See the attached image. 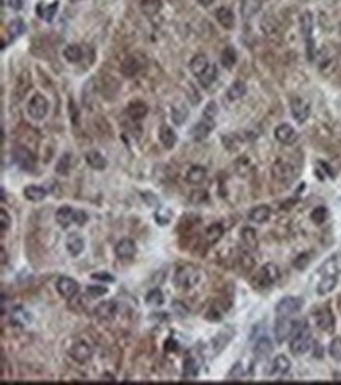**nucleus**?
Instances as JSON below:
<instances>
[{"label":"nucleus","instance_id":"1","mask_svg":"<svg viewBox=\"0 0 341 385\" xmlns=\"http://www.w3.org/2000/svg\"><path fill=\"white\" fill-rule=\"evenodd\" d=\"M312 332L305 321L296 322L294 321V329L289 340V349L294 356H304L308 349L312 348Z\"/></svg>","mask_w":341,"mask_h":385},{"label":"nucleus","instance_id":"2","mask_svg":"<svg viewBox=\"0 0 341 385\" xmlns=\"http://www.w3.org/2000/svg\"><path fill=\"white\" fill-rule=\"evenodd\" d=\"M200 279H201L200 269L192 264H185V266H181L175 272L173 284L180 291H187V289H192L193 286H197L200 283Z\"/></svg>","mask_w":341,"mask_h":385},{"label":"nucleus","instance_id":"3","mask_svg":"<svg viewBox=\"0 0 341 385\" xmlns=\"http://www.w3.org/2000/svg\"><path fill=\"white\" fill-rule=\"evenodd\" d=\"M278 277H280V271H278V267L275 264H272V263H267V264H264L260 269L257 275H255L253 284L257 288L264 289V288L272 286V284L278 280Z\"/></svg>","mask_w":341,"mask_h":385},{"label":"nucleus","instance_id":"4","mask_svg":"<svg viewBox=\"0 0 341 385\" xmlns=\"http://www.w3.org/2000/svg\"><path fill=\"white\" fill-rule=\"evenodd\" d=\"M300 32L305 38V43H307V57L308 60L312 61L315 58V43H313V38H312V33H313V14L310 11H305L302 13L300 16Z\"/></svg>","mask_w":341,"mask_h":385},{"label":"nucleus","instance_id":"5","mask_svg":"<svg viewBox=\"0 0 341 385\" xmlns=\"http://www.w3.org/2000/svg\"><path fill=\"white\" fill-rule=\"evenodd\" d=\"M304 307V300L300 297H283L280 302L275 307V313L278 318H291L292 314H296L300 311V308Z\"/></svg>","mask_w":341,"mask_h":385},{"label":"nucleus","instance_id":"6","mask_svg":"<svg viewBox=\"0 0 341 385\" xmlns=\"http://www.w3.org/2000/svg\"><path fill=\"white\" fill-rule=\"evenodd\" d=\"M27 112L33 120H43L49 113V101L43 95L35 93L27 104Z\"/></svg>","mask_w":341,"mask_h":385},{"label":"nucleus","instance_id":"7","mask_svg":"<svg viewBox=\"0 0 341 385\" xmlns=\"http://www.w3.org/2000/svg\"><path fill=\"white\" fill-rule=\"evenodd\" d=\"M272 175L278 182L285 184V186L291 184L294 181V178H296V172H294V168L291 167L289 162H285V160H277V162L272 165Z\"/></svg>","mask_w":341,"mask_h":385},{"label":"nucleus","instance_id":"8","mask_svg":"<svg viewBox=\"0 0 341 385\" xmlns=\"http://www.w3.org/2000/svg\"><path fill=\"white\" fill-rule=\"evenodd\" d=\"M13 159H14V162L18 164V167L22 168V170H26V172L33 170L35 156H33L32 151H30L28 148H26V146H14Z\"/></svg>","mask_w":341,"mask_h":385},{"label":"nucleus","instance_id":"9","mask_svg":"<svg viewBox=\"0 0 341 385\" xmlns=\"http://www.w3.org/2000/svg\"><path fill=\"white\" fill-rule=\"evenodd\" d=\"M215 126V120L214 118H208V117H203L201 118L197 125H193L192 129H190V137L193 140L197 142H201L205 140V138L212 132V129Z\"/></svg>","mask_w":341,"mask_h":385},{"label":"nucleus","instance_id":"10","mask_svg":"<svg viewBox=\"0 0 341 385\" xmlns=\"http://www.w3.org/2000/svg\"><path fill=\"white\" fill-rule=\"evenodd\" d=\"M93 356V349L88 343L85 341H76L71 348H69V357H71L77 363H87Z\"/></svg>","mask_w":341,"mask_h":385},{"label":"nucleus","instance_id":"11","mask_svg":"<svg viewBox=\"0 0 341 385\" xmlns=\"http://www.w3.org/2000/svg\"><path fill=\"white\" fill-rule=\"evenodd\" d=\"M310 112H312V107L310 104L305 101V99L302 98H294L291 101V113H292V118L296 120L299 125L302 123H305L310 117Z\"/></svg>","mask_w":341,"mask_h":385},{"label":"nucleus","instance_id":"12","mask_svg":"<svg viewBox=\"0 0 341 385\" xmlns=\"http://www.w3.org/2000/svg\"><path fill=\"white\" fill-rule=\"evenodd\" d=\"M274 135L277 138V142H280L282 145H294L297 142V132L291 125L288 123H282L278 125L274 130Z\"/></svg>","mask_w":341,"mask_h":385},{"label":"nucleus","instance_id":"13","mask_svg":"<svg viewBox=\"0 0 341 385\" xmlns=\"http://www.w3.org/2000/svg\"><path fill=\"white\" fill-rule=\"evenodd\" d=\"M57 291L61 297L73 299L77 296V292H79V283L74 279H69V277H60L57 282Z\"/></svg>","mask_w":341,"mask_h":385},{"label":"nucleus","instance_id":"14","mask_svg":"<svg viewBox=\"0 0 341 385\" xmlns=\"http://www.w3.org/2000/svg\"><path fill=\"white\" fill-rule=\"evenodd\" d=\"M315 319H316V326L321 330H324V332L332 334L333 329H335V318H333L329 308H321L319 311H316Z\"/></svg>","mask_w":341,"mask_h":385},{"label":"nucleus","instance_id":"15","mask_svg":"<svg viewBox=\"0 0 341 385\" xmlns=\"http://www.w3.org/2000/svg\"><path fill=\"white\" fill-rule=\"evenodd\" d=\"M292 329H294V321H289V318H278L275 322V329H274L275 340L278 343H283L285 340H288V338H291Z\"/></svg>","mask_w":341,"mask_h":385},{"label":"nucleus","instance_id":"16","mask_svg":"<svg viewBox=\"0 0 341 385\" xmlns=\"http://www.w3.org/2000/svg\"><path fill=\"white\" fill-rule=\"evenodd\" d=\"M118 311V305L115 300H104L95 308V314L103 321H112Z\"/></svg>","mask_w":341,"mask_h":385},{"label":"nucleus","instance_id":"17","mask_svg":"<svg viewBox=\"0 0 341 385\" xmlns=\"http://www.w3.org/2000/svg\"><path fill=\"white\" fill-rule=\"evenodd\" d=\"M137 253V245L132 239H121L115 245V255L120 259H131Z\"/></svg>","mask_w":341,"mask_h":385},{"label":"nucleus","instance_id":"18","mask_svg":"<svg viewBox=\"0 0 341 385\" xmlns=\"http://www.w3.org/2000/svg\"><path fill=\"white\" fill-rule=\"evenodd\" d=\"M142 69V61L138 60L137 55H129L123 60V63L120 66V71L125 77H134L140 73Z\"/></svg>","mask_w":341,"mask_h":385},{"label":"nucleus","instance_id":"19","mask_svg":"<svg viewBox=\"0 0 341 385\" xmlns=\"http://www.w3.org/2000/svg\"><path fill=\"white\" fill-rule=\"evenodd\" d=\"M319 272L322 275H340L341 274V253H335L330 258H327L319 267Z\"/></svg>","mask_w":341,"mask_h":385},{"label":"nucleus","instance_id":"20","mask_svg":"<svg viewBox=\"0 0 341 385\" xmlns=\"http://www.w3.org/2000/svg\"><path fill=\"white\" fill-rule=\"evenodd\" d=\"M55 220L61 228H69L71 223H76V209L71 206H61L55 212Z\"/></svg>","mask_w":341,"mask_h":385},{"label":"nucleus","instance_id":"21","mask_svg":"<svg viewBox=\"0 0 341 385\" xmlns=\"http://www.w3.org/2000/svg\"><path fill=\"white\" fill-rule=\"evenodd\" d=\"M32 319H33L32 314H30V311H27L24 307H16L11 311V316H10L11 324L16 327H27L30 322H32Z\"/></svg>","mask_w":341,"mask_h":385},{"label":"nucleus","instance_id":"22","mask_svg":"<svg viewBox=\"0 0 341 385\" xmlns=\"http://www.w3.org/2000/svg\"><path fill=\"white\" fill-rule=\"evenodd\" d=\"M83 247H85L83 237L79 233H71L66 237V250L71 257H79L83 252Z\"/></svg>","mask_w":341,"mask_h":385},{"label":"nucleus","instance_id":"23","mask_svg":"<svg viewBox=\"0 0 341 385\" xmlns=\"http://www.w3.org/2000/svg\"><path fill=\"white\" fill-rule=\"evenodd\" d=\"M291 369V361L288 357L285 356H277L272 361V366H270V376H285L288 374Z\"/></svg>","mask_w":341,"mask_h":385},{"label":"nucleus","instance_id":"24","mask_svg":"<svg viewBox=\"0 0 341 385\" xmlns=\"http://www.w3.org/2000/svg\"><path fill=\"white\" fill-rule=\"evenodd\" d=\"M272 351H274V344H272V341H270L267 336H261L260 340L257 341V344H255V348H253L255 357L260 359V360L267 359L270 354H272Z\"/></svg>","mask_w":341,"mask_h":385},{"label":"nucleus","instance_id":"25","mask_svg":"<svg viewBox=\"0 0 341 385\" xmlns=\"http://www.w3.org/2000/svg\"><path fill=\"white\" fill-rule=\"evenodd\" d=\"M215 19L227 30H231L235 27V14L230 8H227V6H220V8L215 10Z\"/></svg>","mask_w":341,"mask_h":385},{"label":"nucleus","instance_id":"26","mask_svg":"<svg viewBox=\"0 0 341 385\" xmlns=\"http://www.w3.org/2000/svg\"><path fill=\"white\" fill-rule=\"evenodd\" d=\"M159 140L167 150H172L173 146L176 145V142H178V135L170 126L162 125L160 129H159Z\"/></svg>","mask_w":341,"mask_h":385},{"label":"nucleus","instance_id":"27","mask_svg":"<svg viewBox=\"0 0 341 385\" xmlns=\"http://www.w3.org/2000/svg\"><path fill=\"white\" fill-rule=\"evenodd\" d=\"M337 284H338V275H324L319 280V283H317L316 292L319 296H325L335 289Z\"/></svg>","mask_w":341,"mask_h":385},{"label":"nucleus","instance_id":"28","mask_svg":"<svg viewBox=\"0 0 341 385\" xmlns=\"http://www.w3.org/2000/svg\"><path fill=\"white\" fill-rule=\"evenodd\" d=\"M200 373V363H198V360L195 357H192L189 356L187 359L184 360V363H183V377L184 379H195V377L198 376Z\"/></svg>","mask_w":341,"mask_h":385},{"label":"nucleus","instance_id":"29","mask_svg":"<svg viewBox=\"0 0 341 385\" xmlns=\"http://www.w3.org/2000/svg\"><path fill=\"white\" fill-rule=\"evenodd\" d=\"M206 180V168L201 165H193L189 168V172L185 173V181L192 186H198Z\"/></svg>","mask_w":341,"mask_h":385},{"label":"nucleus","instance_id":"30","mask_svg":"<svg viewBox=\"0 0 341 385\" xmlns=\"http://www.w3.org/2000/svg\"><path fill=\"white\" fill-rule=\"evenodd\" d=\"M270 217V207L266 205L255 206L253 209L249 212V220L253 223H264Z\"/></svg>","mask_w":341,"mask_h":385},{"label":"nucleus","instance_id":"31","mask_svg":"<svg viewBox=\"0 0 341 385\" xmlns=\"http://www.w3.org/2000/svg\"><path fill=\"white\" fill-rule=\"evenodd\" d=\"M85 160H87V164L91 168H95V170H104L107 167V159L99 151H95V150L85 154Z\"/></svg>","mask_w":341,"mask_h":385},{"label":"nucleus","instance_id":"32","mask_svg":"<svg viewBox=\"0 0 341 385\" xmlns=\"http://www.w3.org/2000/svg\"><path fill=\"white\" fill-rule=\"evenodd\" d=\"M128 113H129V117L132 120L140 121V120H143L146 117V115H148V105H146L145 103H142V101H134V103L129 104Z\"/></svg>","mask_w":341,"mask_h":385},{"label":"nucleus","instance_id":"33","mask_svg":"<svg viewBox=\"0 0 341 385\" xmlns=\"http://www.w3.org/2000/svg\"><path fill=\"white\" fill-rule=\"evenodd\" d=\"M48 195V190L41 186H27L24 189V197L28 200V202H33V203H38V202H43Z\"/></svg>","mask_w":341,"mask_h":385},{"label":"nucleus","instance_id":"34","mask_svg":"<svg viewBox=\"0 0 341 385\" xmlns=\"http://www.w3.org/2000/svg\"><path fill=\"white\" fill-rule=\"evenodd\" d=\"M215 79H217V66H215L214 63H209V66L205 69L203 73H201V74L198 76V82H200V85H201V87H205V88L211 87Z\"/></svg>","mask_w":341,"mask_h":385},{"label":"nucleus","instance_id":"35","mask_svg":"<svg viewBox=\"0 0 341 385\" xmlns=\"http://www.w3.org/2000/svg\"><path fill=\"white\" fill-rule=\"evenodd\" d=\"M209 63H211V61L208 60V57L205 55V53H197V55L190 60L189 66H190V71L198 77L209 66Z\"/></svg>","mask_w":341,"mask_h":385},{"label":"nucleus","instance_id":"36","mask_svg":"<svg viewBox=\"0 0 341 385\" xmlns=\"http://www.w3.org/2000/svg\"><path fill=\"white\" fill-rule=\"evenodd\" d=\"M247 93V85L242 80H236L231 83V87L227 91V98L230 101H239L241 98H244V95Z\"/></svg>","mask_w":341,"mask_h":385},{"label":"nucleus","instance_id":"37","mask_svg":"<svg viewBox=\"0 0 341 385\" xmlns=\"http://www.w3.org/2000/svg\"><path fill=\"white\" fill-rule=\"evenodd\" d=\"M241 239H242V242L245 244V247H247V249L255 250V249L258 247V236H257V231H255L253 228H250V227L242 228V231H241Z\"/></svg>","mask_w":341,"mask_h":385},{"label":"nucleus","instance_id":"38","mask_svg":"<svg viewBox=\"0 0 341 385\" xmlns=\"http://www.w3.org/2000/svg\"><path fill=\"white\" fill-rule=\"evenodd\" d=\"M223 233H225V228H223L222 223H212V225L206 230L208 244H211V245L217 244L223 237Z\"/></svg>","mask_w":341,"mask_h":385},{"label":"nucleus","instance_id":"39","mask_svg":"<svg viewBox=\"0 0 341 385\" xmlns=\"http://www.w3.org/2000/svg\"><path fill=\"white\" fill-rule=\"evenodd\" d=\"M220 61H222V65L227 68V69H231V68H235L236 65V61H237V53L235 51V48H231V46H227L222 53H220Z\"/></svg>","mask_w":341,"mask_h":385},{"label":"nucleus","instance_id":"40","mask_svg":"<svg viewBox=\"0 0 341 385\" xmlns=\"http://www.w3.org/2000/svg\"><path fill=\"white\" fill-rule=\"evenodd\" d=\"M231 336H233V332H228V334L220 332L219 335L212 338L211 346H212V349H214V354H215V356H217V354H219V352H222L225 348H227V344L230 343Z\"/></svg>","mask_w":341,"mask_h":385},{"label":"nucleus","instance_id":"41","mask_svg":"<svg viewBox=\"0 0 341 385\" xmlns=\"http://www.w3.org/2000/svg\"><path fill=\"white\" fill-rule=\"evenodd\" d=\"M140 8L146 16L153 18V16H156V14H159L162 3H160V0H140Z\"/></svg>","mask_w":341,"mask_h":385},{"label":"nucleus","instance_id":"42","mask_svg":"<svg viewBox=\"0 0 341 385\" xmlns=\"http://www.w3.org/2000/svg\"><path fill=\"white\" fill-rule=\"evenodd\" d=\"M63 55L68 61H71V63H77V61L82 60V48L77 44H69L65 48L63 51Z\"/></svg>","mask_w":341,"mask_h":385},{"label":"nucleus","instance_id":"43","mask_svg":"<svg viewBox=\"0 0 341 385\" xmlns=\"http://www.w3.org/2000/svg\"><path fill=\"white\" fill-rule=\"evenodd\" d=\"M187 117H189V110L185 105L180 104V105L172 107V120H173L175 125H178V126L183 125V123L187 120Z\"/></svg>","mask_w":341,"mask_h":385},{"label":"nucleus","instance_id":"44","mask_svg":"<svg viewBox=\"0 0 341 385\" xmlns=\"http://www.w3.org/2000/svg\"><path fill=\"white\" fill-rule=\"evenodd\" d=\"M235 170L239 176H242V178H245L247 175H249V172L252 170V164H250V159L249 157H239L236 162H235Z\"/></svg>","mask_w":341,"mask_h":385},{"label":"nucleus","instance_id":"45","mask_svg":"<svg viewBox=\"0 0 341 385\" xmlns=\"http://www.w3.org/2000/svg\"><path fill=\"white\" fill-rule=\"evenodd\" d=\"M164 300H165V297H164V292H162L160 289H151L148 294H146V297H145V302L148 304V305H162L164 304Z\"/></svg>","mask_w":341,"mask_h":385},{"label":"nucleus","instance_id":"46","mask_svg":"<svg viewBox=\"0 0 341 385\" xmlns=\"http://www.w3.org/2000/svg\"><path fill=\"white\" fill-rule=\"evenodd\" d=\"M172 217H173V212L170 209H167V207H159L157 212L154 214V220H156L159 225H162V227L168 225L170 220H172Z\"/></svg>","mask_w":341,"mask_h":385},{"label":"nucleus","instance_id":"47","mask_svg":"<svg viewBox=\"0 0 341 385\" xmlns=\"http://www.w3.org/2000/svg\"><path fill=\"white\" fill-rule=\"evenodd\" d=\"M26 30H27V27H26V22L22 21V19H14V21H11L10 24H8V32H10V35L11 36H21L22 33H26Z\"/></svg>","mask_w":341,"mask_h":385},{"label":"nucleus","instance_id":"48","mask_svg":"<svg viewBox=\"0 0 341 385\" xmlns=\"http://www.w3.org/2000/svg\"><path fill=\"white\" fill-rule=\"evenodd\" d=\"M69 168H71V156H69V154H63V156L58 159L55 172L61 176H66L69 173Z\"/></svg>","mask_w":341,"mask_h":385},{"label":"nucleus","instance_id":"49","mask_svg":"<svg viewBox=\"0 0 341 385\" xmlns=\"http://www.w3.org/2000/svg\"><path fill=\"white\" fill-rule=\"evenodd\" d=\"M329 354L333 360L341 361V338H333L330 346H329Z\"/></svg>","mask_w":341,"mask_h":385},{"label":"nucleus","instance_id":"50","mask_svg":"<svg viewBox=\"0 0 341 385\" xmlns=\"http://www.w3.org/2000/svg\"><path fill=\"white\" fill-rule=\"evenodd\" d=\"M310 217H312V220L316 223V225H321V223H324L325 219H327V209H325L324 206H317L313 209Z\"/></svg>","mask_w":341,"mask_h":385},{"label":"nucleus","instance_id":"51","mask_svg":"<svg viewBox=\"0 0 341 385\" xmlns=\"http://www.w3.org/2000/svg\"><path fill=\"white\" fill-rule=\"evenodd\" d=\"M57 10H58V0H55V2L53 3H51V5H46V8H44V11L40 14V16L44 19V21H48V22H52V19H53V16H55V13H57Z\"/></svg>","mask_w":341,"mask_h":385},{"label":"nucleus","instance_id":"52","mask_svg":"<svg viewBox=\"0 0 341 385\" xmlns=\"http://www.w3.org/2000/svg\"><path fill=\"white\" fill-rule=\"evenodd\" d=\"M310 259H312V255H310L308 252H304L292 261V264L296 269H299V271H304V269L310 264Z\"/></svg>","mask_w":341,"mask_h":385},{"label":"nucleus","instance_id":"53","mask_svg":"<svg viewBox=\"0 0 341 385\" xmlns=\"http://www.w3.org/2000/svg\"><path fill=\"white\" fill-rule=\"evenodd\" d=\"M107 292H108V289L105 286H99V284H90V286H87V294L95 299L105 296Z\"/></svg>","mask_w":341,"mask_h":385},{"label":"nucleus","instance_id":"54","mask_svg":"<svg viewBox=\"0 0 341 385\" xmlns=\"http://www.w3.org/2000/svg\"><path fill=\"white\" fill-rule=\"evenodd\" d=\"M0 227H2V233H5V231L10 230V227H11V217L5 209L0 211Z\"/></svg>","mask_w":341,"mask_h":385},{"label":"nucleus","instance_id":"55","mask_svg":"<svg viewBox=\"0 0 341 385\" xmlns=\"http://www.w3.org/2000/svg\"><path fill=\"white\" fill-rule=\"evenodd\" d=\"M93 280L96 282H105V283H113L115 282V277L112 274H107V272H96L91 275Z\"/></svg>","mask_w":341,"mask_h":385},{"label":"nucleus","instance_id":"56","mask_svg":"<svg viewBox=\"0 0 341 385\" xmlns=\"http://www.w3.org/2000/svg\"><path fill=\"white\" fill-rule=\"evenodd\" d=\"M69 118H71V121L76 126L79 125V110H77L76 103L73 101V99H69Z\"/></svg>","mask_w":341,"mask_h":385},{"label":"nucleus","instance_id":"57","mask_svg":"<svg viewBox=\"0 0 341 385\" xmlns=\"http://www.w3.org/2000/svg\"><path fill=\"white\" fill-rule=\"evenodd\" d=\"M242 376H244L242 365H241V363H236L233 368H231V371L228 373V379H241Z\"/></svg>","mask_w":341,"mask_h":385},{"label":"nucleus","instance_id":"58","mask_svg":"<svg viewBox=\"0 0 341 385\" xmlns=\"http://www.w3.org/2000/svg\"><path fill=\"white\" fill-rule=\"evenodd\" d=\"M222 310H217L215 307H211L209 308V311H208V314H206V319H209V321H220L222 319Z\"/></svg>","mask_w":341,"mask_h":385},{"label":"nucleus","instance_id":"59","mask_svg":"<svg viewBox=\"0 0 341 385\" xmlns=\"http://www.w3.org/2000/svg\"><path fill=\"white\" fill-rule=\"evenodd\" d=\"M215 115H217V104L215 103H209L205 110H203V117H208V118H214L215 120Z\"/></svg>","mask_w":341,"mask_h":385},{"label":"nucleus","instance_id":"60","mask_svg":"<svg viewBox=\"0 0 341 385\" xmlns=\"http://www.w3.org/2000/svg\"><path fill=\"white\" fill-rule=\"evenodd\" d=\"M164 349H165V352H176L178 349H180V344H178V341L175 340V338H168L164 344Z\"/></svg>","mask_w":341,"mask_h":385},{"label":"nucleus","instance_id":"61","mask_svg":"<svg viewBox=\"0 0 341 385\" xmlns=\"http://www.w3.org/2000/svg\"><path fill=\"white\" fill-rule=\"evenodd\" d=\"M88 222V214L85 211H76V223L79 227H83Z\"/></svg>","mask_w":341,"mask_h":385},{"label":"nucleus","instance_id":"62","mask_svg":"<svg viewBox=\"0 0 341 385\" xmlns=\"http://www.w3.org/2000/svg\"><path fill=\"white\" fill-rule=\"evenodd\" d=\"M3 3L5 5H8L10 8H13V10H21L22 6H24V2H22V0H3Z\"/></svg>","mask_w":341,"mask_h":385},{"label":"nucleus","instance_id":"63","mask_svg":"<svg viewBox=\"0 0 341 385\" xmlns=\"http://www.w3.org/2000/svg\"><path fill=\"white\" fill-rule=\"evenodd\" d=\"M214 0H198V3L200 5H203V6H209V5H212Z\"/></svg>","mask_w":341,"mask_h":385},{"label":"nucleus","instance_id":"64","mask_svg":"<svg viewBox=\"0 0 341 385\" xmlns=\"http://www.w3.org/2000/svg\"><path fill=\"white\" fill-rule=\"evenodd\" d=\"M71 2H80V0H71Z\"/></svg>","mask_w":341,"mask_h":385}]
</instances>
